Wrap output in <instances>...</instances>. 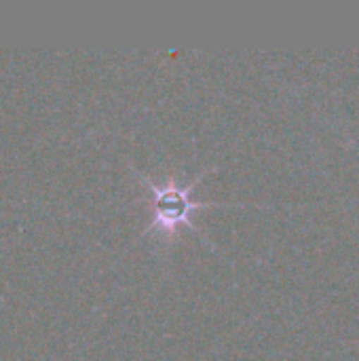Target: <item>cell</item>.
Returning <instances> with one entry per match:
<instances>
[{
	"mask_svg": "<svg viewBox=\"0 0 359 361\" xmlns=\"http://www.w3.org/2000/svg\"><path fill=\"white\" fill-rule=\"evenodd\" d=\"M150 190H152L154 224H161L165 228H176L180 222H186L193 209L203 207V203L190 201L193 186H178L174 180H169L165 186L152 184Z\"/></svg>",
	"mask_w": 359,
	"mask_h": 361,
	"instance_id": "1",
	"label": "cell"
}]
</instances>
